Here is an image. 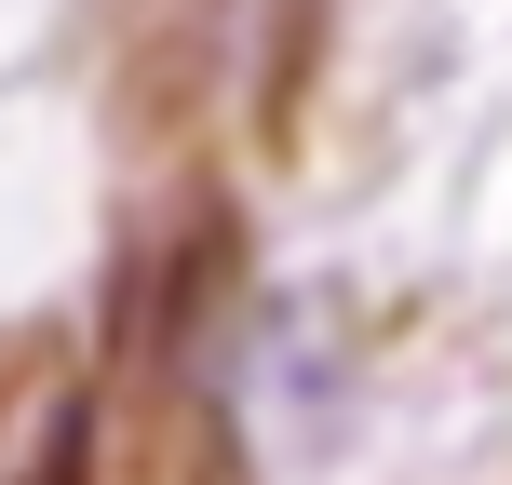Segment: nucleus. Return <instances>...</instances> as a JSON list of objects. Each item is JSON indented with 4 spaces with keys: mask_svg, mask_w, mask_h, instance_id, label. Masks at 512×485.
<instances>
[{
    "mask_svg": "<svg viewBox=\"0 0 512 485\" xmlns=\"http://www.w3.org/2000/svg\"><path fill=\"white\" fill-rule=\"evenodd\" d=\"M0 485H95V391L81 378H41L0 418Z\"/></svg>",
    "mask_w": 512,
    "mask_h": 485,
    "instance_id": "nucleus-1",
    "label": "nucleus"
}]
</instances>
